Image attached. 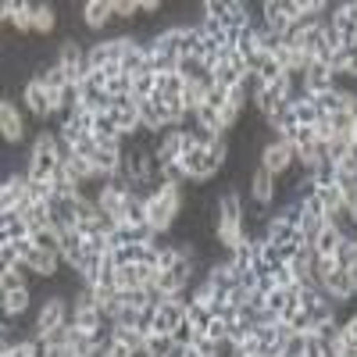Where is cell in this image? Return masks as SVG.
<instances>
[{
    "label": "cell",
    "mask_w": 357,
    "mask_h": 357,
    "mask_svg": "<svg viewBox=\"0 0 357 357\" xmlns=\"http://www.w3.org/2000/svg\"><path fill=\"white\" fill-rule=\"evenodd\" d=\"M197 336H200V333H197L193 325H190V318H183V321L175 325V333H172L175 347H193V340H197Z\"/></svg>",
    "instance_id": "39"
},
{
    "label": "cell",
    "mask_w": 357,
    "mask_h": 357,
    "mask_svg": "<svg viewBox=\"0 0 357 357\" xmlns=\"http://www.w3.org/2000/svg\"><path fill=\"white\" fill-rule=\"evenodd\" d=\"M272 279H275V289H296V275L289 272V264H279Z\"/></svg>",
    "instance_id": "44"
},
{
    "label": "cell",
    "mask_w": 357,
    "mask_h": 357,
    "mask_svg": "<svg viewBox=\"0 0 357 357\" xmlns=\"http://www.w3.org/2000/svg\"><path fill=\"white\" fill-rule=\"evenodd\" d=\"M111 118H114V126L122 129V136H136L143 129V118H139V100L136 97H114L111 104Z\"/></svg>",
    "instance_id": "9"
},
{
    "label": "cell",
    "mask_w": 357,
    "mask_h": 357,
    "mask_svg": "<svg viewBox=\"0 0 357 357\" xmlns=\"http://www.w3.org/2000/svg\"><path fill=\"white\" fill-rule=\"evenodd\" d=\"M79 18H82V29H89V33H111L114 25V11H111V0H86V4L79 8Z\"/></svg>",
    "instance_id": "8"
},
{
    "label": "cell",
    "mask_w": 357,
    "mask_h": 357,
    "mask_svg": "<svg viewBox=\"0 0 357 357\" xmlns=\"http://www.w3.org/2000/svg\"><path fill=\"white\" fill-rule=\"evenodd\" d=\"M25 222H29V229L54 225V218H50V204H29V207H25Z\"/></svg>",
    "instance_id": "34"
},
{
    "label": "cell",
    "mask_w": 357,
    "mask_h": 357,
    "mask_svg": "<svg viewBox=\"0 0 357 357\" xmlns=\"http://www.w3.org/2000/svg\"><path fill=\"white\" fill-rule=\"evenodd\" d=\"M340 172H343V175H350V178H357V139L350 143V151H347V158L340 161Z\"/></svg>",
    "instance_id": "46"
},
{
    "label": "cell",
    "mask_w": 357,
    "mask_h": 357,
    "mask_svg": "<svg viewBox=\"0 0 357 357\" xmlns=\"http://www.w3.org/2000/svg\"><path fill=\"white\" fill-rule=\"evenodd\" d=\"M0 357H33V347H29V340H18L11 347H0Z\"/></svg>",
    "instance_id": "47"
},
{
    "label": "cell",
    "mask_w": 357,
    "mask_h": 357,
    "mask_svg": "<svg viewBox=\"0 0 357 357\" xmlns=\"http://www.w3.org/2000/svg\"><path fill=\"white\" fill-rule=\"evenodd\" d=\"M146 200V215H151V225L158 232H172V225L183 215V204H186V193L183 186H172V183H158L143 193Z\"/></svg>",
    "instance_id": "1"
},
{
    "label": "cell",
    "mask_w": 357,
    "mask_h": 357,
    "mask_svg": "<svg viewBox=\"0 0 357 357\" xmlns=\"http://www.w3.org/2000/svg\"><path fill=\"white\" fill-rule=\"evenodd\" d=\"M15 289H29V272L22 268H0V293H15Z\"/></svg>",
    "instance_id": "26"
},
{
    "label": "cell",
    "mask_w": 357,
    "mask_h": 357,
    "mask_svg": "<svg viewBox=\"0 0 357 357\" xmlns=\"http://www.w3.org/2000/svg\"><path fill=\"white\" fill-rule=\"evenodd\" d=\"M72 321V304H68V296L65 293H50L40 301L36 307V318H33V333L36 336H47L54 329H61V325Z\"/></svg>",
    "instance_id": "3"
},
{
    "label": "cell",
    "mask_w": 357,
    "mask_h": 357,
    "mask_svg": "<svg viewBox=\"0 0 357 357\" xmlns=\"http://www.w3.org/2000/svg\"><path fill=\"white\" fill-rule=\"evenodd\" d=\"M200 11H204V18H215V22L229 25V0H204Z\"/></svg>",
    "instance_id": "35"
},
{
    "label": "cell",
    "mask_w": 357,
    "mask_h": 357,
    "mask_svg": "<svg viewBox=\"0 0 357 357\" xmlns=\"http://www.w3.org/2000/svg\"><path fill=\"white\" fill-rule=\"evenodd\" d=\"M158 307H161V304H146V307L139 311L136 329H139V336H143V340H146V336H154V318H158Z\"/></svg>",
    "instance_id": "37"
},
{
    "label": "cell",
    "mask_w": 357,
    "mask_h": 357,
    "mask_svg": "<svg viewBox=\"0 0 357 357\" xmlns=\"http://www.w3.org/2000/svg\"><path fill=\"white\" fill-rule=\"evenodd\" d=\"M325 89H336V75L325 61H311V68L304 72V93L314 97V93H325Z\"/></svg>",
    "instance_id": "17"
},
{
    "label": "cell",
    "mask_w": 357,
    "mask_h": 357,
    "mask_svg": "<svg viewBox=\"0 0 357 357\" xmlns=\"http://www.w3.org/2000/svg\"><path fill=\"white\" fill-rule=\"evenodd\" d=\"M336 264L347 268V272H354L357 268V240H343L340 250H336Z\"/></svg>",
    "instance_id": "36"
},
{
    "label": "cell",
    "mask_w": 357,
    "mask_h": 357,
    "mask_svg": "<svg viewBox=\"0 0 357 357\" xmlns=\"http://www.w3.org/2000/svg\"><path fill=\"white\" fill-rule=\"evenodd\" d=\"M350 114H354V122H357V93L350 97Z\"/></svg>",
    "instance_id": "48"
},
{
    "label": "cell",
    "mask_w": 357,
    "mask_h": 357,
    "mask_svg": "<svg viewBox=\"0 0 357 357\" xmlns=\"http://www.w3.org/2000/svg\"><path fill=\"white\" fill-rule=\"evenodd\" d=\"M340 243H343V236H340L336 222L329 218V222L321 225V232H318L314 240H311V250H314V257H318V261H325V257H336Z\"/></svg>",
    "instance_id": "18"
},
{
    "label": "cell",
    "mask_w": 357,
    "mask_h": 357,
    "mask_svg": "<svg viewBox=\"0 0 357 357\" xmlns=\"http://www.w3.org/2000/svg\"><path fill=\"white\" fill-rule=\"evenodd\" d=\"M186 318H190V325L204 336L207 329H211V321H215V314H211V304H200V301H193L190 307H186Z\"/></svg>",
    "instance_id": "27"
},
{
    "label": "cell",
    "mask_w": 357,
    "mask_h": 357,
    "mask_svg": "<svg viewBox=\"0 0 357 357\" xmlns=\"http://www.w3.org/2000/svg\"><path fill=\"white\" fill-rule=\"evenodd\" d=\"M29 236H33V229H29L22 211H0V243H18Z\"/></svg>",
    "instance_id": "16"
},
{
    "label": "cell",
    "mask_w": 357,
    "mask_h": 357,
    "mask_svg": "<svg viewBox=\"0 0 357 357\" xmlns=\"http://www.w3.org/2000/svg\"><path fill=\"white\" fill-rule=\"evenodd\" d=\"M311 178H314V186H340V165L336 161H321L311 172Z\"/></svg>",
    "instance_id": "32"
},
{
    "label": "cell",
    "mask_w": 357,
    "mask_h": 357,
    "mask_svg": "<svg viewBox=\"0 0 357 357\" xmlns=\"http://www.w3.org/2000/svg\"><path fill=\"white\" fill-rule=\"evenodd\" d=\"M154 93H158V75L154 72H143V75L132 79V97L136 100H151Z\"/></svg>",
    "instance_id": "31"
},
{
    "label": "cell",
    "mask_w": 357,
    "mask_h": 357,
    "mask_svg": "<svg viewBox=\"0 0 357 357\" xmlns=\"http://www.w3.org/2000/svg\"><path fill=\"white\" fill-rule=\"evenodd\" d=\"M0 136H4V143H22L25 139V118L22 111L15 107V100H0Z\"/></svg>",
    "instance_id": "14"
},
{
    "label": "cell",
    "mask_w": 357,
    "mask_h": 357,
    "mask_svg": "<svg viewBox=\"0 0 357 357\" xmlns=\"http://www.w3.org/2000/svg\"><path fill=\"white\" fill-rule=\"evenodd\" d=\"M79 211H82V197H54L50 200V218L61 232L79 225Z\"/></svg>",
    "instance_id": "13"
},
{
    "label": "cell",
    "mask_w": 357,
    "mask_h": 357,
    "mask_svg": "<svg viewBox=\"0 0 357 357\" xmlns=\"http://www.w3.org/2000/svg\"><path fill=\"white\" fill-rule=\"evenodd\" d=\"M257 22H261L264 29H272V33H279V36H286V29L293 25V22L286 18V11H282V0H261Z\"/></svg>",
    "instance_id": "19"
},
{
    "label": "cell",
    "mask_w": 357,
    "mask_h": 357,
    "mask_svg": "<svg viewBox=\"0 0 357 357\" xmlns=\"http://www.w3.org/2000/svg\"><path fill=\"white\" fill-rule=\"evenodd\" d=\"M200 357H204V354H200Z\"/></svg>",
    "instance_id": "49"
},
{
    "label": "cell",
    "mask_w": 357,
    "mask_h": 357,
    "mask_svg": "<svg viewBox=\"0 0 357 357\" xmlns=\"http://www.w3.org/2000/svg\"><path fill=\"white\" fill-rule=\"evenodd\" d=\"M4 296V318H22L33 307V286L29 289H15V293H0Z\"/></svg>",
    "instance_id": "22"
},
{
    "label": "cell",
    "mask_w": 357,
    "mask_h": 357,
    "mask_svg": "<svg viewBox=\"0 0 357 357\" xmlns=\"http://www.w3.org/2000/svg\"><path fill=\"white\" fill-rule=\"evenodd\" d=\"M183 89H186V79L178 75V72L158 75V93H161V97H183Z\"/></svg>",
    "instance_id": "33"
},
{
    "label": "cell",
    "mask_w": 357,
    "mask_h": 357,
    "mask_svg": "<svg viewBox=\"0 0 357 357\" xmlns=\"http://www.w3.org/2000/svg\"><path fill=\"white\" fill-rule=\"evenodd\" d=\"M33 4H36V0H4L0 15H4L8 25H15V33L33 36Z\"/></svg>",
    "instance_id": "11"
},
{
    "label": "cell",
    "mask_w": 357,
    "mask_h": 357,
    "mask_svg": "<svg viewBox=\"0 0 357 357\" xmlns=\"http://www.w3.org/2000/svg\"><path fill=\"white\" fill-rule=\"evenodd\" d=\"M72 325L79 333H97L107 325V318L100 314V307H72Z\"/></svg>",
    "instance_id": "21"
},
{
    "label": "cell",
    "mask_w": 357,
    "mask_h": 357,
    "mask_svg": "<svg viewBox=\"0 0 357 357\" xmlns=\"http://www.w3.org/2000/svg\"><path fill=\"white\" fill-rule=\"evenodd\" d=\"M0 268H22V257H18L15 243H0Z\"/></svg>",
    "instance_id": "45"
},
{
    "label": "cell",
    "mask_w": 357,
    "mask_h": 357,
    "mask_svg": "<svg viewBox=\"0 0 357 357\" xmlns=\"http://www.w3.org/2000/svg\"><path fill=\"white\" fill-rule=\"evenodd\" d=\"M57 25L54 4H33V36H50Z\"/></svg>",
    "instance_id": "23"
},
{
    "label": "cell",
    "mask_w": 357,
    "mask_h": 357,
    "mask_svg": "<svg viewBox=\"0 0 357 357\" xmlns=\"http://www.w3.org/2000/svg\"><path fill=\"white\" fill-rule=\"evenodd\" d=\"M107 93L111 97H132V75H114V79H107Z\"/></svg>",
    "instance_id": "40"
},
{
    "label": "cell",
    "mask_w": 357,
    "mask_h": 357,
    "mask_svg": "<svg viewBox=\"0 0 357 357\" xmlns=\"http://www.w3.org/2000/svg\"><path fill=\"white\" fill-rule=\"evenodd\" d=\"M293 111H296V126H307V129H314V126L321 122V114L314 111L311 97H301V100H293Z\"/></svg>",
    "instance_id": "30"
},
{
    "label": "cell",
    "mask_w": 357,
    "mask_h": 357,
    "mask_svg": "<svg viewBox=\"0 0 357 357\" xmlns=\"http://www.w3.org/2000/svg\"><path fill=\"white\" fill-rule=\"evenodd\" d=\"M329 129H333V136H343V139H357V122H354L350 107H347V111H336V114H329Z\"/></svg>",
    "instance_id": "28"
},
{
    "label": "cell",
    "mask_w": 357,
    "mask_h": 357,
    "mask_svg": "<svg viewBox=\"0 0 357 357\" xmlns=\"http://www.w3.org/2000/svg\"><path fill=\"white\" fill-rule=\"evenodd\" d=\"M314 197H318V204L329 211V218L336 215V211H343V190L340 186H314Z\"/></svg>",
    "instance_id": "29"
},
{
    "label": "cell",
    "mask_w": 357,
    "mask_h": 357,
    "mask_svg": "<svg viewBox=\"0 0 357 357\" xmlns=\"http://www.w3.org/2000/svg\"><path fill=\"white\" fill-rule=\"evenodd\" d=\"M143 354L146 357H172L175 354V340L168 333H154V336L143 340Z\"/></svg>",
    "instance_id": "25"
},
{
    "label": "cell",
    "mask_w": 357,
    "mask_h": 357,
    "mask_svg": "<svg viewBox=\"0 0 357 357\" xmlns=\"http://www.w3.org/2000/svg\"><path fill=\"white\" fill-rule=\"evenodd\" d=\"M275 200H279V178L268 175L264 168H254V175H250V204L275 207Z\"/></svg>",
    "instance_id": "10"
},
{
    "label": "cell",
    "mask_w": 357,
    "mask_h": 357,
    "mask_svg": "<svg viewBox=\"0 0 357 357\" xmlns=\"http://www.w3.org/2000/svg\"><path fill=\"white\" fill-rule=\"evenodd\" d=\"M304 350H307V336H301V333H289V336H286L282 357H304Z\"/></svg>",
    "instance_id": "41"
},
{
    "label": "cell",
    "mask_w": 357,
    "mask_h": 357,
    "mask_svg": "<svg viewBox=\"0 0 357 357\" xmlns=\"http://www.w3.org/2000/svg\"><path fill=\"white\" fill-rule=\"evenodd\" d=\"M350 143H354V139H343V136H333L329 143H325V154H329V161H336V165H340V161L347 158V151H350Z\"/></svg>",
    "instance_id": "42"
},
{
    "label": "cell",
    "mask_w": 357,
    "mask_h": 357,
    "mask_svg": "<svg viewBox=\"0 0 357 357\" xmlns=\"http://www.w3.org/2000/svg\"><path fill=\"white\" fill-rule=\"evenodd\" d=\"M57 65L68 72V82L82 86V79L89 75V65H86V47L75 40V36H65L61 47H57Z\"/></svg>",
    "instance_id": "5"
},
{
    "label": "cell",
    "mask_w": 357,
    "mask_h": 357,
    "mask_svg": "<svg viewBox=\"0 0 357 357\" xmlns=\"http://www.w3.org/2000/svg\"><path fill=\"white\" fill-rule=\"evenodd\" d=\"M293 293H296V289H272V293H268V311H275V314H279V321H282L286 304L293 301Z\"/></svg>",
    "instance_id": "38"
},
{
    "label": "cell",
    "mask_w": 357,
    "mask_h": 357,
    "mask_svg": "<svg viewBox=\"0 0 357 357\" xmlns=\"http://www.w3.org/2000/svg\"><path fill=\"white\" fill-rule=\"evenodd\" d=\"M318 286L329 293L336 304H350V301H354V272H347V268H336V272L321 275Z\"/></svg>",
    "instance_id": "12"
},
{
    "label": "cell",
    "mask_w": 357,
    "mask_h": 357,
    "mask_svg": "<svg viewBox=\"0 0 357 357\" xmlns=\"http://www.w3.org/2000/svg\"><path fill=\"white\" fill-rule=\"evenodd\" d=\"M204 104H211V107L222 114V111L229 107V89H222V86H211V89H207V100H204Z\"/></svg>",
    "instance_id": "43"
},
{
    "label": "cell",
    "mask_w": 357,
    "mask_h": 357,
    "mask_svg": "<svg viewBox=\"0 0 357 357\" xmlns=\"http://www.w3.org/2000/svg\"><path fill=\"white\" fill-rule=\"evenodd\" d=\"M183 318H186V307L178 304L175 296H172V301H165V304L158 307V318H154V333H168V336H172V333H175V325L183 321Z\"/></svg>",
    "instance_id": "20"
},
{
    "label": "cell",
    "mask_w": 357,
    "mask_h": 357,
    "mask_svg": "<svg viewBox=\"0 0 357 357\" xmlns=\"http://www.w3.org/2000/svg\"><path fill=\"white\" fill-rule=\"evenodd\" d=\"M33 243L47 254H61V229L57 225H43V229H33Z\"/></svg>",
    "instance_id": "24"
},
{
    "label": "cell",
    "mask_w": 357,
    "mask_h": 357,
    "mask_svg": "<svg viewBox=\"0 0 357 357\" xmlns=\"http://www.w3.org/2000/svg\"><path fill=\"white\" fill-rule=\"evenodd\" d=\"M22 104H25V111L36 118V122H47V118H54L57 114V100L47 93V89L40 86V82H33L29 79L25 82V89H22Z\"/></svg>",
    "instance_id": "7"
},
{
    "label": "cell",
    "mask_w": 357,
    "mask_h": 357,
    "mask_svg": "<svg viewBox=\"0 0 357 357\" xmlns=\"http://www.w3.org/2000/svg\"><path fill=\"white\" fill-rule=\"evenodd\" d=\"M57 132L40 129L29 143V154H25V175L29 178H54V172L61 168V158H57Z\"/></svg>",
    "instance_id": "2"
},
{
    "label": "cell",
    "mask_w": 357,
    "mask_h": 357,
    "mask_svg": "<svg viewBox=\"0 0 357 357\" xmlns=\"http://www.w3.org/2000/svg\"><path fill=\"white\" fill-rule=\"evenodd\" d=\"M111 104H114V97L107 93V75L104 72H89L82 79V111L100 114V111H111Z\"/></svg>",
    "instance_id": "6"
},
{
    "label": "cell",
    "mask_w": 357,
    "mask_h": 357,
    "mask_svg": "<svg viewBox=\"0 0 357 357\" xmlns=\"http://www.w3.org/2000/svg\"><path fill=\"white\" fill-rule=\"evenodd\" d=\"M257 168H264L268 175L282 178L286 172H293V168H296V146H293L289 139H279V136H272L268 143H261V158H257Z\"/></svg>",
    "instance_id": "4"
},
{
    "label": "cell",
    "mask_w": 357,
    "mask_h": 357,
    "mask_svg": "<svg viewBox=\"0 0 357 357\" xmlns=\"http://www.w3.org/2000/svg\"><path fill=\"white\" fill-rule=\"evenodd\" d=\"M82 261H86V236H82L79 229L61 232V264L75 275V268H79Z\"/></svg>",
    "instance_id": "15"
}]
</instances>
